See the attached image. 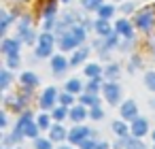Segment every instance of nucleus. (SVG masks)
Wrapping results in <instances>:
<instances>
[{"label": "nucleus", "mask_w": 155, "mask_h": 149, "mask_svg": "<svg viewBox=\"0 0 155 149\" xmlns=\"http://www.w3.org/2000/svg\"><path fill=\"white\" fill-rule=\"evenodd\" d=\"M85 41V28L83 26H72V28H68L62 36H60V47L66 51V49H74L79 43H83Z\"/></svg>", "instance_id": "obj_1"}, {"label": "nucleus", "mask_w": 155, "mask_h": 149, "mask_svg": "<svg viewBox=\"0 0 155 149\" xmlns=\"http://www.w3.org/2000/svg\"><path fill=\"white\" fill-rule=\"evenodd\" d=\"M15 130H19V132H24L26 136H30V138H38V124L32 119V115L30 113H24L19 119H17V124H15Z\"/></svg>", "instance_id": "obj_2"}, {"label": "nucleus", "mask_w": 155, "mask_h": 149, "mask_svg": "<svg viewBox=\"0 0 155 149\" xmlns=\"http://www.w3.org/2000/svg\"><path fill=\"white\" fill-rule=\"evenodd\" d=\"M91 136V128H83V126H77V128H72L70 132H68V141L70 143H77V145H81L83 141H87Z\"/></svg>", "instance_id": "obj_3"}, {"label": "nucleus", "mask_w": 155, "mask_h": 149, "mask_svg": "<svg viewBox=\"0 0 155 149\" xmlns=\"http://www.w3.org/2000/svg\"><path fill=\"white\" fill-rule=\"evenodd\" d=\"M102 92H104V96H106V100H108V104H117L119 102V96H121V87L117 85V83H104V87H102Z\"/></svg>", "instance_id": "obj_4"}, {"label": "nucleus", "mask_w": 155, "mask_h": 149, "mask_svg": "<svg viewBox=\"0 0 155 149\" xmlns=\"http://www.w3.org/2000/svg\"><path fill=\"white\" fill-rule=\"evenodd\" d=\"M121 117L127 119V121H136L138 119V107L134 100H125L121 104Z\"/></svg>", "instance_id": "obj_5"}, {"label": "nucleus", "mask_w": 155, "mask_h": 149, "mask_svg": "<svg viewBox=\"0 0 155 149\" xmlns=\"http://www.w3.org/2000/svg\"><path fill=\"white\" fill-rule=\"evenodd\" d=\"M136 26H138L140 30H151V26H153V11H151V9L140 11V13L136 15Z\"/></svg>", "instance_id": "obj_6"}, {"label": "nucleus", "mask_w": 155, "mask_h": 149, "mask_svg": "<svg viewBox=\"0 0 155 149\" xmlns=\"http://www.w3.org/2000/svg\"><path fill=\"white\" fill-rule=\"evenodd\" d=\"M55 98H58V90L55 87H47L45 92H43V96H41V107L43 109H53V104H55Z\"/></svg>", "instance_id": "obj_7"}, {"label": "nucleus", "mask_w": 155, "mask_h": 149, "mask_svg": "<svg viewBox=\"0 0 155 149\" xmlns=\"http://www.w3.org/2000/svg\"><path fill=\"white\" fill-rule=\"evenodd\" d=\"M132 136L134 138H140V136H144L147 134V130H149V124H147V119H142V117H138L136 121H132Z\"/></svg>", "instance_id": "obj_8"}, {"label": "nucleus", "mask_w": 155, "mask_h": 149, "mask_svg": "<svg viewBox=\"0 0 155 149\" xmlns=\"http://www.w3.org/2000/svg\"><path fill=\"white\" fill-rule=\"evenodd\" d=\"M2 53L5 56H17L19 53V39H5L2 41Z\"/></svg>", "instance_id": "obj_9"}, {"label": "nucleus", "mask_w": 155, "mask_h": 149, "mask_svg": "<svg viewBox=\"0 0 155 149\" xmlns=\"http://www.w3.org/2000/svg\"><path fill=\"white\" fill-rule=\"evenodd\" d=\"M94 28H96V32H98L100 36H104V39H108V36L113 34V30H110V26H108L106 19H98V22L94 24Z\"/></svg>", "instance_id": "obj_10"}, {"label": "nucleus", "mask_w": 155, "mask_h": 149, "mask_svg": "<svg viewBox=\"0 0 155 149\" xmlns=\"http://www.w3.org/2000/svg\"><path fill=\"white\" fill-rule=\"evenodd\" d=\"M26 100H28V96H21V98L7 96V98H5V104H7V107H11V109H15V111H21V109H24V104H26Z\"/></svg>", "instance_id": "obj_11"}, {"label": "nucleus", "mask_w": 155, "mask_h": 149, "mask_svg": "<svg viewBox=\"0 0 155 149\" xmlns=\"http://www.w3.org/2000/svg\"><path fill=\"white\" fill-rule=\"evenodd\" d=\"M64 138H66V130L60 124H55V126L49 128V141H64Z\"/></svg>", "instance_id": "obj_12"}, {"label": "nucleus", "mask_w": 155, "mask_h": 149, "mask_svg": "<svg viewBox=\"0 0 155 149\" xmlns=\"http://www.w3.org/2000/svg\"><path fill=\"white\" fill-rule=\"evenodd\" d=\"M115 30H117L119 34H123L125 39H134V34H132V26H130L125 19H119L117 26H115Z\"/></svg>", "instance_id": "obj_13"}, {"label": "nucleus", "mask_w": 155, "mask_h": 149, "mask_svg": "<svg viewBox=\"0 0 155 149\" xmlns=\"http://www.w3.org/2000/svg\"><path fill=\"white\" fill-rule=\"evenodd\" d=\"M51 68H53V73H64L68 68V62L62 56H53L51 58Z\"/></svg>", "instance_id": "obj_14"}, {"label": "nucleus", "mask_w": 155, "mask_h": 149, "mask_svg": "<svg viewBox=\"0 0 155 149\" xmlns=\"http://www.w3.org/2000/svg\"><path fill=\"white\" fill-rule=\"evenodd\" d=\"M87 115H89V113H87V109H85L83 104H79V107H74V109L70 111V119H72V121H83Z\"/></svg>", "instance_id": "obj_15"}, {"label": "nucleus", "mask_w": 155, "mask_h": 149, "mask_svg": "<svg viewBox=\"0 0 155 149\" xmlns=\"http://www.w3.org/2000/svg\"><path fill=\"white\" fill-rule=\"evenodd\" d=\"M87 56H89V49H87V47H81V49H79L74 56H72V60H70V66H79V64H81V62H83Z\"/></svg>", "instance_id": "obj_16"}, {"label": "nucleus", "mask_w": 155, "mask_h": 149, "mask_svg": "<svg viewBox=\"0 0 155 149\" xmlns=\"http://www.w3.org/2000/svg\"><path fill=\"white\" fill-rule=\"evenodd\" d=\"M21 83H24L28 90H30V87H36V85H38V77H36L34 73H24V75H21Z\"/></svg>", "instance_id": "obj_17"}, {"label": "nucleus", "mask_w": 155, "mask_h": 149, "mask_svg": "<svg viewBox=\"0 0 155 149\" xmlns=\"http://www.w3.org/2000/svg\"><path fill=\"white\" fill-rule=\"evenodd\" d=\"M85 75L89 79H100L102 77V68L98 64H89V66H85Z\"/></svg>", "instance_id": "obj_18"}, {"label": "nucleus", "mask_w": 155, "mask_h": 149, "mask_svg": "<svg viewBox=\"0 0 155 149\" xmlns=\"http://www.w3.org/2000/svg\"><path fill=\"white\" fill-rule=\"evenodd\" d=\"M113 132L119 136V138H127V126L123 121H113Z\"/></svg>", "instance_id": "obj_19"}, {"label": "nucleus", "mask_w": 155, "mask_h": 149, "mask_svg": "<svg viewBox=\"0 0 155 149\" xmlns=\"http://www.w3.org/2000/svg\"><path fill=\"white\" fill-rule=\"evenodd\" d=\"M81 104H83V107H91V109H94V107H98V96L87 92L85 96H81Z\"/></svg>", "instance_id": "obj_20"}, {"label": "nucleus", "mask_w": 155, "mask_h": 149, "mask_svg": "<svg viewBox=\"0 0 155 149\" xmlns=\"http://www.w3.org/2000/svg\"><path fill=\"white\" fill-rule=\"evenodd\" d=\"M53 34H49V32H43L41 36H38V45H43V47H53Z\"/></svg>", "instance_id": "obj_21"}, {"label": "nucleus", "mask_w": 155, "mask_h": 149, "mask_svg": "<svg viewBox=\"0 0 155 149\" xmlns=\"http://www.w3.org/2000/svg\"><path fill=\"white\" fill-rule=\"evenodd\" d=\"M66 92H68V94H79V92H81V81H79V79H70V81L66 83Z\"/></svg>", "instance_id": "obj_22"}, {"label": "nucleus", "mask_w": 155, "mask_h": 149, "mask_svg": "<svg viewBox=\"0 0 155 149\" xmlns=\"http://www.w3.org/2000/svg\"><path fill=\"white\" fill-rule=\"evenodd\" d=\"M83 7H85V11H96L102 7V0H83Z\"/></svg>", "instance_id": "obj_23"}, {"label": "nucleus", "mask_w": 155, "mask_h": 149, "mask_svg": "<svg viewBox=\"0 0 155 149\" xmlns=\"http://www.w3.org/2000/svg\"><path fill=\"white\" fill-rule=\"evenodd\" d=\"M113 11H115V9H113L110 5H102V7L98 9V13H100V19H108V17L113 15Z\"/></svg>", "instance_id": "obj_24"}, {"label": "nucleus", "mask_w": 155, "mask_h": 149, "mask_svg": "<svg viewBox=\"0 0 155 149\" xmlns=\"http://www.w3.org/2000/svg\"><path fill=\"white\" fill-rule=\"evenodd\" d=\"M51 115H53V119H55V121H62V119L68 115V111H66V107H58V109H53V113H51Z\"/></svg>", "instance_id": "obj_25"}, {"label": "nucleus", "mask_w": 155, "mask_h": 149, "mask_svg": "<svg viewBox=\"0 0 155 149\" xmlns=\"http://www.w3.org/2000/svg\"><path fill=\"white\" fill-rule=\"evenodd\" d=\"M43 15H45L47 19H51V17L55 15V2H53V0H49V2H47V7H45Z\"/></svg>", "instance_id": "obj_26"}, {"label": "nucleus", "mask_w": 155, "mask_h": 149, "mask_svg": "<svg viewBox=\"0 0 155 149\" xmlns=\"http://www.w3.org/2000/svg\"><path fill=\"white\" fill-rule=\"evenodd\" d=\"M9 83H11V75H9V70H2V73H0V87L7 90Z\"/></svg>", "instance_id": "obj_27"}, {"label": "nucleus", "mask_w": 155, "mask_h": 149, "mask_svg": "<svg viewBox=\"0 0 155 149\" xmlns=\"http://www.w3.org/2000/svg\"><path fill=\"white\" fill-rule=\"evenodd\" d=\"M144 85H147L151 92H155V73H147V75H144Z\"/></svg>", "instance_id": "obj_28"}, {"label": "nucleus", "mask_w": 155, "mask_h": 149, "mask_svg": "<svg viewBox=\"0 0 155 149\" xmlns=\"http://www.w3.org/2000/svg\"><path fill=\"white\" fill-rule=\"evenodd\" d=\"M125 149H144V145L138 138H127L125 141Z\"/></svg>", "instance_id": "obj_29"}, {"label": "nucleus", "mask_w": 155, "mask_h": 149, "mask_svg": "<svg viewBox=\"0 0 155 149\" xmlns=\"http://www.w3.org/2000/svg\"><path fill=\"white\" fill-rule=\"evenodd\" d=\"M0 17H2V19H0V32H5L7 26H9V22H11V15H9L7 11H2V13H0Z\"/></svg>", "instance_id": "obj_30"}, {"label": "nucleus", "mask_w": 155, "mask_h": 149, "mask_svg": "<svg viewBox=\"0 0 155 149\" xmlns=\"http://www.w3.org/2000/svg\"><path fill=\"white\" fill-rule=\"evenodd\" d=\"M36 124H38V128H43V130H49V128H51V121H49V115H41V117L36 119Z\"/></svg>", "instance_id": "obj_31"}, {"label": "nucleus", "mask_w": 155, "mask_h": 149, "mask_svg": "<svg viewBox=\"0 0 155 149\" xmlns=\"http://www.w3.org/2000/svg\"><path fill=\"white\" fill-rule=\"evenodd\" d=\"M21 62H19V53L17 56H7V66L9 68H17Z\"/></svg>", "instance_id": "obj_32"}, {"label": "nucleus", "mask_w": 155, "mask_h": 149, "mask_svg": "<svg viewBox=\"0 0 155 149\" xmlns=\"http://www.w3.org/2000/svg\"><path fill=\"white\" fill-rule=\"evenodd\" d=\"M104 75H106L108 79H115V77L119 75V66H117V64H110V66L104 70Z\"/></svg>", "instance_id": "obj_33"}, {"label": "nucleus", "mask_w": 155, "mask_h": 149, "mask_svg": "<svg viewBox=\"0 0 155 149\" xmlns=\"http://www.w3.org/2000/svg\"><path fill=\"white\" fill-rule=\"evenodd\" d=\"M60 102H62V107H70V104L74 102V96L66 92V94H62V96H60Z\"/></svg>", "instance_id": "obj_34"}, {"label": "nucleus", "mask_w": 155, "mask_h": 149, "mask_svg": "<svg viewBox=\"0 0 155 149\" xmlns=\"http://www.w3.org/2000/svg\"><path fill=\"white\" fill-rule=\"evenodd\" d=\"M34 147H36V149H51V141H47V138H36V141H34Z\"/></svg>", "instance_id": "obj_35"}, {"label": "nucleus", "mask_w": 155, "mask_h": 149, "mask_svg": "<svg viewBox=\"0 0 155 149\" xmlns=\"http://www.w3.org/2000/svg\"><path fill=\"white\" fill-rule=\"evenodd\" d=\"M47 56H51V47L38 45V47H36V58H47Z\"/></svg>", "instance_id": "obj_36"}, {"label": "nucleus", "mask_w": 155, "mask_h": 149, "mask_svg": "<svg viewBox=\"0 0 155 149\" xmlns=\"http://www.w3.org/2000/svg\"><path fill=\"white\" fill-rule=\"evenodd\" d=\"M89 117H91V119H102V117H104V113H102V109H100V107H94V109L89 111Z\"/></svg>", "instance_id": "obj_37"}, {"label": "nucleus", "mask_w": 155, "mask_h": 149, "mask_svg": "<svg viewBox=\"0 0 155 149\" xmlns=\"http://www.w3.org/2000/svg\"><path fill=\"white\" fill-rule=\"evenodd\" d=\"M79 147H81V149H96V147H98V141H91V138H87V141H83Z\"/></svg>", "instance_id": "obj_38"}, {"label": "nucleus", "mask_w": 155, "mask_h": 149, "mask_svg": "<svg viewBox=\"0 0 155 149\" xmlns=\"http://www.w3.org/2000/svg\"><path fill=\"white\" fill-rule=\"evenodd\" d=\"M113 47H117V34H110L106 39V49H113Z\"/></svg>", "instance_id": "obj_39"}, {"label": "nucleus", "mask_w": 155, "mask_h": 149, "mask_svg": "<svg viewBox=\"0 0 155 149\" xmlns=\"http://www.w3.org/2000/svg\"><path fill=\"white\" fill-rule=\"evenodd\" d=\"M53 26H55V19H53V17H51V19H45V32H49Z\"/></svg>", "instance_id": "obj_40"}, {"label": "nucleus", "mask_w": 155, "mask_h": 149, "mask_svg": "<svg viewBox=\"0 0 155 149\" xmlns=\"http://www.w3.org/2000/svg\"><path fill=\"white\" fill-rule=\"evenodd\" d=\"M121 11H123V13H132V11H134V5H132V2H127V5H123V7H121Z\"/></svg>", "instance_id": "obj_41"}, {"label": "nucleus", "mask_w": 155, "mask_h": 149, "mask_svg": "<svg viewBox=\"0 0 155 149\" xmlns=\"http://www.w3.org/2000/svg\"><path fill=\"white\" fill-rule=\"evenodd\" d=\"M96 149H108V143H104V141H102V143H98V147H96Z\"/></svg>", "instance_id": "obj_42"}, {"label": "nucleus", "mask_w": 155, "mask_h": 149, "mask_svg": "<svg viewBox=\"0 0 155 149\" xmlns=\"http://www.w3.org/2000/svg\"><path fill=\"white\" fill-rule=\"evenodd\" d=\"M0 126H2V128L7 126V117H5V113H2V115H0Z\"/></svg>", "instance_id": "obj_43"}, {"label": "nucleus", "mask_w": 155, "mask_h": 149, "mask_svg": "<svg viewBox=\"0 0 155 149\" xmlns=\"http://www.w3.org/2000/svg\"><path fill=\"white\" fill-rule=\"evenodd\" d=\"M153 141H155V130H153Z\"/></svg>", "instance_id": "obj_44"}, {"label": "nucleus", "mask_w": 155, "mask_h": 149, "mask_svg": "<svg viewBox=\"0 0 155 149\" xmlns=\"http://www.w3.org/2000/svg\"><path fill=\"white\" fill-rule=\"evenodd\" d=\"M60 149H70V147H60Z\"/></svg>", "instance_id": "obj_45"}, {"label": "nucleus", "mask_w": 155, "mask_h": 149, "mask_svg": "<svg viewBox=\"0 0 155 149\" xmlns=\"http://www.w3.org/2000/svg\"><path fill=\"white\" fill-rule=\"evenodd\" d=\"M15 2H24V0H15Z\"/></svg>", "instance_id": "obj_46"}, {"label": "nucleus", "mask_w": 155, "mask_h": 149, "mask_svg": "<svg viewBox=\"0 0 155 149\" xmlns=\"http://www.w3.org/2000/svg\"><path fill=\"white\" fill-rule=\"evenodd\" d=\"M64 2H70V0H64Z\"/></svg>", "instance_id": "obj_47"}, {"label": "nucleus", "mask_w": 155, "mask_h": 149, "mask_svg": "<svg viewBox=\"0 0 155 149\" xmlns=\"http://www.w3.org/2000/svg\"><path fill=\"white\" fill-rule=\"evenodd\" d=\"M2 149H7V147H2Z\"/></svg>", "instance_id": "obj_48"}]
</instances>
